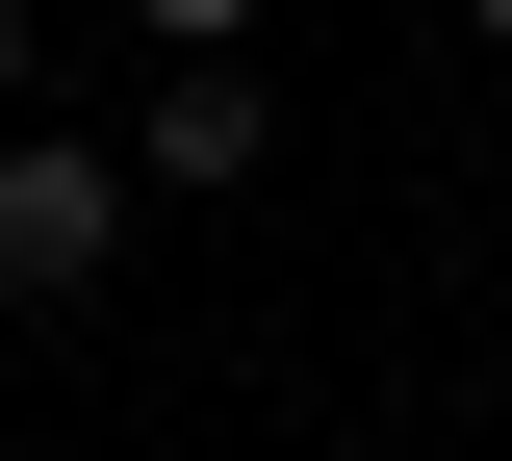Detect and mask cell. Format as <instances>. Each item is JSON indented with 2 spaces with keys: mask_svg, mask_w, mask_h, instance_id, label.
Returning a JSON list of instances; mask_svg holds the SVG:
<instances>
[{
  "mask_svg": "<svg viewBox=\"0 0 512 461\" xmlns=\"http://www.w3.org/2000/svg\"><path fill=\"white\" fill-rule=\"evenodd\" d=\"M103 257H128V154L26 129V154H0V308H77Z\"/></svg>",
  "mask_w": 512,
  "mask_h": 461,
  "instance_id": "obj_1",
  "label": "cell"
},
{
  "mask_svg": "<svg viewBox=\"0 0 512 461\" xmlns=\"http://www.w3.org/2000/svg\"><path fill=\"white\" fill-rule=\"evenodd\" d=\"M256 154H282V77H256V52H180L154 129H128V180H154V205H231Z\"/></svg>",
  "mask_w": 512,
  "mask_h": 461,
  "instance_id": "obj_2",
  "label": "cell"
},
{
  "mask_svg": "<svg viewBox=\"0 0 512 461\" xmlns=\"http://www.w3.org/2000/svg\"><path fill=\"white\" fill-rule=\"evenodd\" d=\"M128 26H154V52H256V0H128Z\"/></svg>",
  "mask_w": 512,
  "mask_h": 461,
  "instance_id": "obj_3",
  "label": "cell"
},
{
  "mask_svg": "<svg viewBox=\"0 0 512 461\" xmlns=\"http://www.w3.org/2000/svg\"><path fill=\"white\" fill-rule=\"evenodd\" d=\"M26 77H52V26H26V0H0V103H26Z\"/></svg>",
  "mask_w": 512,
  "mask_h": 461,
  "instance_id": "obj_4",
  "label": "cell"
},
{
  "mask_svg": "<svg viewBox=\"0 0 512 461\" xmlns=\"http://www.w3.org/2000/svg\"><path fill=\"white\" fill-rule=\"evenodd\" d=\"M487 52H512V0H487Z\"/></svg>",
  "mask_w": 512,
  "mask_h": 461,
  "instance_id": "obj_5",
  "label": "cell"
}]
</instances>
